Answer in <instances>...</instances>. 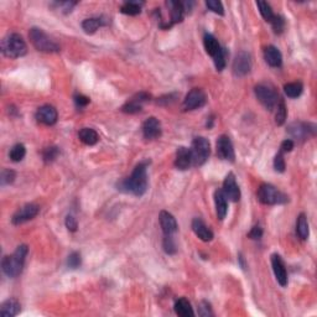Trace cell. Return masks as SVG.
I'll return each instance as SVG.
<instances>
[{"instance_id":"cell-1","label":"cell","mask_w":317,"mask_h":317,"mask_svg":"<svg viewBox=\"0 0 317 317\" xmlns=\"http://www.w3.org/2000/svg\"><path fill=\"white\" fill-rule=\"evenodd\" d=\"M148 163H140L135 166L131 175L122 180L118 184V190L126 193H133L135 196H143L148 190Z\"/></svg>"},{"instance_id":"cell-2","label":"cell","mask_w":317,"mask_h":317,"mask_svg":"<svg viewBox=\"0 0 317 317\" xmlns=\"http://www.w3.org/2000/svg\"><path fill=\"white\" fill-rule=\"evenodd\" d=\"M29 248L27 245L21 244L15 249L11 255H5L1 260V268L6 276L16 277L19 276L24 268L25 260H26Z\"/></svg>"},{"instance_id":"cell-3","label":"cell","mask_w":317,"mask_h":317,"mask_svg":"<svg viewBox=\"0 0 317 317\" xmlns=\"http://www.w3.org/2000/svg\"><path fill=\"white\" fill-rule=\"evenodd\" d=\"M1 52H3L4 56L9 57V59H18V57H22L26 55L27 46L21 35L14 32V34L6 35L3 39Z\"/></svg>"},{"instance_id":"cell-4","label":"cell","mask_w":317,"mask_h":317,"mask_svg":"<svg viewBox=\"0 0 317 317\" xmlns=\"http://www.w3.org/2000/svg\"><path fill=\"white\" fill-rule=\"evenodd\" d=\"M29 38L34 47L38 51L46 52V54H54V52H59L60 51L59 43L51 36H48L42 29H39V27L30 29Z\"/></svg>"},{"instance_id":"cell-5","label":"cell","mask_w":317,"mask_h":317,"mask_svg":"<svg viewBox=\"0 0 317 317\" xmlns=\"http://www.w3.org/2000/svg\"><path fill=\"white\" fill-rule=\"evenodd\" d=\"M259 202L263 205H284L289 201V197L281 191L270 184H263L256 192Z\"/></svg>"},{"instance_id":"cell-6","label":"cell","mask_w":317,"mask_h":317,"mask_svg":"<svg viewBox=\"0 0 317 317\" xmlns=\"http://www.w3.org/2000/svg\"><path fill=\"white\" fill-rule=\"evenodd\" d=\"M191 157H192V165L193 166H201L208 160L211 154V145L207 139L203 136H198V138L193 139L191 145Z\"/></svg>"},{"instance_id":"cell-7","label":"cell","mask_w":317,"mask_h":317,"mask_svg":"<svg viewBox=\"0 0 317 317\" xmlns=\"http://www.w3.org/2000/svg\"><path fill=\"white\" fill-rule=\"evenodd\" d=\"M254 92H255L258 101L264 106V108H267L268 110H273L276 107L277 102H279V96L274 91V88L270 87L269 85L260 83V85H255Z\"/></svg>"},{"instance_id":"cell-8","label":"cell","mask_w":317,"mask_h":317,"mask_svg":"<svg viewBox=\"0 0 317 317\" xmlns=\"http://www.w3.org/2000/svg\"><path fill=\"white\" fill-rule=\"evenodd\" d=\"M207 102L205 92L201 88H193L187 93L186 98L184 99L182 108L184 110H195L198 108H202Z\"/></svg>"},{"instance_id":"cell-9","label":"cell","mask_w":317,"mask_h":317,"mask_svg":"<svg viewBox=\"0 0 317 317\" xmlns=\"http://www.w3.org/2000/svg\"><path fill=\"white\" fill-rule=\"evenodd\" d=\"M315 131H316L315 126L302 122L291 123L288 127V133L290 134L291 138L296 139V140H306L310 136L315 135Z\"/></svg>"},{"instance_id":"cell-10","label":"cell","mask_w":317,"mask_h":317,"mask_svg":"<svg viewBox=\"0 0 317 317\" xmlns=\"http://www.w3.org/2000/svg\"><path fill=\"white\" fill-rule=\"evenodd\" d=\"M39 212H40V207L35 203H27V205L22 206L21 208L16 211L14 213L13 218H11V222L15 226H19V224L25 223V222L30 221V219L35 218L38 216Z\"/></svg>"},{"instance_id":"cell-11","label":"cell","mask_w":317,"mask_h":317,"mask_svg":"<svg viewBox=\"0 0 317 317\" xmlns=\"http://www.w3.org/2000/svg\"><path fill=\"white\" fill-rule=\"evenodd\" d=\"M252 69V56L245 52V51H240L239 54H237L234 61H233V73L237 77H244L248 75Z\"/></svg>"},{"instance_id":"cell-12","label":"cell","mask_w":317,"mask_h":317,"mask_svg":"<svg viewBox=\"0 0 317 317\" xmlns=\"http://www.w3.org/2000/svg\"><path fill=\"white\" fill-rule=\"evenodd\" d=\"M217 156L222 160L227 161H234V149H233V144L231 142L230 136L221 135L217 140Z\"/></svg>"},{"instance_id":"cell-13","label":"cell","mask_w":317,"mask_h":317,"mask_svg":"<svg viewBox=\"0 0 317 317\" xmlns=\"http://www.w3.org/2000/svg\"><path fill=\"white\" fill-rule=\"evenodd\" d=\"M151 98L149 93L147 92H140V93H136L135 96L131 97L128 102H127L124 106L122 107V110L124 113H128V114H135V113H139L143 109V104L145 102H148Z\"/></svg>"},{"instance_id":"cell-14","label":"cell","mask_w":317,"mask_h":317,"mask_svg":"<svg viewBox=\"0 0 317 317\" xmlns=\"http://www.w3.org/2000/svg\"><path fill=\"white\" fill-rule=\"evenodd\" d=\"M223 193L228 200L232 202H237L240 198V190L238 186L237 181H235V176L233 172H230L226 176V179L223 181Z\"/></svg>"},{"instance_id":"cell-15","label":"cell","mask_w":317,"mask_h":317,"mask_svg":"<svg viewBox=\"0 0 317 317\" xmlns=\"http://www.w3.org/2000/svg\"><path fill=\"white\" fill-rule=\"evenodd\" d=\"M272 267H273V272H274L275 274V277H276L277 280V283L283 286V288L288 285V273H286L285 264H284L281 256L277 255V254H273Z\"/></svg>"},{"instance_id":"cell-16","label":"cell","mask_w":317,"mask_h":317,"mask_svg":"<svg viewBox=\"0 0 317 317\" xmlns=\"http://www.w3.org/2000/svg\"><path fill=\"white\" fill-rule=\"evenodd\" d=\"M57 118H59V114H57L56 108L52 107V106H42L38 109L36 112V119H38L39 123H42L45 126H54L56 124Z\"/></svg>"},{"instance_id":"cell-17","label":"cell","mask_w":317,"mask_h":317,"mask_svg":"<svg viewBox=\"0 0 317 317\" xmlns=\"http://www.w3.org/2000/svg\"><path fill=\"white\" fill-rule=\"evenodd\" d=\"M143 135L148 140H152L161 135V124L155 117L148 118L143 124Z\"/></svg>"},{"instance_id":"cell-18","label":"cell","mask_w":317,"mask_h":317,"mask_svg":"<svg viewBox=\"0 0 317 317\" xmlns=\"http://www.w3.org/2000/svg\"><path fill=\"white\" fill-rule=\"evenodd\" d=\"M159 221H160L161 230L165 235H172L177 231V222H176L175 217L168 211H161Z\"/></svg>"},{"instance_id":"cell-19","label":"cell","mask_w":317,"mask_h":317,"mask_svg":"<svg viewBox=\"0 0 317 317\" xmlns=\"http://www.w3.org/2000/svg\"><path fill=\"white\" fill-rule=\"evenodd\" d=\"M192 231L203 242H211L213 239V232L206 226L201 218H195L192 221Z\"/></svg>"},{"instance_id":"cell-20","label":"cell","mask_w":317,"mask_h":317,"mask_svg":"<svg viewBox=\"0 0 317 317\" xmlns=\"http://www.w3.org/2000/svg\"><path fill=\"white\" fill-rule=\"evenodd\" d=\"M192 165V157L191 151L187 148L181 147L176 151V159H175V166L179 170H187L190 166Z\"/></svg>"},{"instance_id":"cell-21","label":"cell","mask_w":317,"mask_h":317,"mask_svg":"<svg viewBox=\"0 0 317 317\" xmlns=\"http://www.w3.org/2000/svg\"><path fill=\"white\" fill-rule=\"evenodd\" d=\"M21 311V305L16 298H8L4 301L0 307V316L3 317H14L19 315Z\"/></svg>"},{"instance_id":"cell-22","label":"cell","mask_w":317,"mask_h":317,"mask_svg":"<svg viewBox=\"0 0 317 317\" xmlns=\"http://www.w3.org/2000/svg\"><path fill=\"white\" fill-rule=\"evenodd\" d=\"M214 203H216V213L217 218L219 221H223L228 212V203H227V197L224 196L222 190H217L214 192Z\"/></svg>"},{"instance_id":"cell-23","label":"cell","mask_w":317,"mask_h":317,"mask_svg":"<svg viewBox=\"0 0 317 317\" xmlns=\"http://www.w3.org/2000/svg\"><path fill=\"white\" fill-rule=\"evenodd\" d=\"M264 59L270 67H280L283 63L281 52L275 46L270 45L264 50Z\"/></svg>"},{"instance_id":"cell-24","label":"cell","mask_w":317,"mask_h":317,"mask_svg":"<svg viewBox=\"0 0 317 317\" xmlns=\"http://www.w3.org/2000/svg\"><path fill=\"white\" fill-rule=\"evenodd\" d=\"M166 5L170 9V26H172L173 24H177V22L182 21L184 19V14H185V8L184 4L180 3V1H168Z\"/></svg>"},{"instance_id":"cell-25","label":"cell","mask_w":317,"mask_h":317,"mask_svg":"<svg viewBox=\"0 0 317 317\" xmlns=\"http://www.w3.org/2000/svg\"><path fill=\"white\" fill-rule=\"evenodd\" d=\"M78 138L85 145H96L99 140V135L94 129L83 128L78 133Z\"/></svg>"},{"instance_id":"cell-26","label":"cell","mask_w":317,"mask_h":317,"mask_svg":"<svg viewBox=\"0 0 317 317\" xmlns=\"http://www.w3.org/2000/svg\"><path fill=\"white\" fill-rule=\"evenodd\" d=\"M296 233H297L298 238L302 240H306L309 238V222H307V217L305 213L298 214L297 221H296Z\"/></svg>"},{"instance_id":"cell-27","label":"cell","mask_w":317,"mask_h":317,"mask_svg":"<svg viewBox=\"0 0 317 317\" xmlns=\"http://www.w3.org/2000/svg\"><path fill=\"white\" fill-rule=\"evenodd\" d=\"M175 312L181 317H192L195 315V312H193V310L191 307V304L185 297L179 298L175 302Z\"/></svg>"},{"instance_id":"cell-28","label":"cell","mask_w":317,"mask_h":317,"mask_svg":"<svg viewBox=\"0 0 317 317\" xmlns=\"http://www.w3.org/2000/svg\"><path fill=\"white\" fill-rule=\"evenodd\" d=\"M203 45H205L206 52H207L210 56L214 57L221 50V45L218 43L217 39L214 38L213 35L206 34L205 38H203Z\"/></svg>"},{"instance_id":"cell-29","label":"cell","mask_w":317,"mask_h":317,"mask_svg":"<svg viewBox=\"0 0 317 317\" xmlns=\"http://www.w3.org/2000/svg\"><path fill=\"white\" fill-rule=\"evenodd\" d=\"M106 24H107V21L102 18H89L82 22V29L85 30V34H94L99 27Z\"/></svg>"},{"instance_id":"cell-30","label":"cell","mask_w":317,"mask_h":317,"mask_svg":"<svg viewBox=\"0 0 317 317\" xmlns=\"http://www.w3.org/2000/svg\"><path fill=\"white\" fill-rule=\"evenodd\" d=\"M302 91H304V85L301 82H291L284 85V92L289 98H297L301 96Z\"/></svg>"},{"instance_id":"cell-31","label":"cell","mask_w":317,"mask_h":317,"mask_svg":"<svg viewBox=\"0 0 317 317\" xmlns=\"http://www.w3.org/2000/svg\"><path fill=\"white\" fill-rule=\"evenodd\" d=\"M142 5L143 3H138V1H127L122 5L120 11L126 15H138L142 13Z\"/></svg>"},{"instance_id":"cell-32","label":"cell","mask_w":317,"mask_h":317,"mask_svg":"<svg viewBox=\"0 0 317 317\" xmlns=\"http://www.w3.org/2000/svg\"><path fill=\"white\" fill-rule=\"evenodd\" d=\"M286 115H288V110H286L285 102L280 99L276 104V113H275V123L277 126H283L286 120Z\"/></svg>"},{"instance_id":"cell-33","label":"cell","mask_w":317,"mask_h":317,"mask_svg":"<svg viewBox=\"0 0 317 317\" xmlns=\"http://www.w3.org/2000/svg\"><path fill=\"white\" fill-rule=\"evenodd\" d=\"M25 155H26V149H25V147L22 144L14 145V147L11 148L10 152H9V156H10L11 161H14V163L21 161L25 157Z\"/></svg>"},{"instance_id":"cell-34","label":"cell","mask_w":317,"mask_h":317,"mask_svg":"<svg viewBox=\"0 0 317 317\" xmlns=\"http://www.w3.org/2000/svg\"><path fill=\"white\" fill-rule=\"evenodd\" d=\"M256 6L259 8V11H260L261 16H263L264 19L267 20V21H272L273 18L275 16L274 11H273L272 6L267 3V1H256Z\"/></svg>"},{"instance_id":"cell-35","label":"cell","mask_w":317,"mask_h":317,"mask_svg":"<svg viewBox=\"0 0 317 317\" xmlns=\"http://www.w3.org/2000/svg\"><path fill=\"white\" fill-rule=\"evenodd\" d=\"M214 66H216L217 71H223L224 67L227 64V50L226 48L221 47L218 54L213 57Z\"/></svg>"},{"instance_id":"cell-36","label":"cell","mask_w":317,"mask_h":317,"mask_svg":"<svg viewBox=\"0 0 317 317\" xmlns=\"http://www.w3.org/2000/svg\"><path fill=\"white\" fill-rule=\"evenodd\" d=\"M163 247L165 253L169 254V255H173V254L176 253V251H177V248H176V243L175 240H173L172 235H165V237H164Z\"/></svg>"},{"instance_id":"cell-37","label":"cell","mask_w":317,"mask_h":317,"mask_svg":"<svg viewBox=\"0 0 317 317\" xmlns=\"http://www.w3.org/2000/svg\"><path fill=\"white\" fill-rule=\"evenodd\" d=\"M59 154H60L59 148L50 147V148H46V149L43 150L42 157L43 160H45V163H52L54 160H56V157L59 156Z\"/></svg>"},{"instance_id":"cell-38","label":"cell","mask_w":317,"mask_h":317,"mask_svg":"<svg viewBox=\"0 0 317 317\" xmlns=\"http://www.w3.org/2000/svg\"><path fill=\"white\" fill-rule=\"evenodd\" d=\"M82 264V258H81V254L78 252H73L68 255V259H67V265L71 269H77V268L81 267Z\"/></svg>"},{"instance_id":"cell-39","label":"cell","mask_w":317,"mask_h":317,"mask_svg":"<svg viewBox=\"0 0 317 317\" xmlns=\"http://www.w3.org/2000/svg\"><path fill=\"white\" fill-rule=\"evenodd\" d=\"M15 177H16L15 171L5 169V170L1 171L0 182H1V185H3V186H5V185H10V184H13L14 180H15Z\"/></svg>"},{"instance_id":"cell-40","label":"cell","mask_w":317,"mask_h":317,"mask_svg":"<svg viewBox=\"0 0 317 317\" xmlns=\"http://www.w3.org/2000/svg\"><path fill=\"white\" fill-rule=\"evenodd\" d=\"M206 6H207L211 11H213V13L218 14V15H224V8L221 1H218V0H207V1H206Z\"/></svg>"},{"instance_id":"cell-41","label":"cell","mask_w":317,"mask_h":317,"mask_svg":"<svg viewBox=\"0 0 317 317\" xmlns=\"http://www.w3.org/2000/svg\"><path fill=\"white\" fill-rule=\"evenodd\" d=\"M270 22H272L273 30H274L275 34H281V32H283L284 27H285V21H284V19L281 16L275 15Z\"/></svg>"},{"instance_id":"cell-42","label":"cell","mask_w":317,"mask_h":317,"mask_svg":"<svg viewBox=\"0 0 317 317\" xmlns=\"http://www.w3.org/2000/svg\"><path fill=\"white\" fill-rule=\"evenodd\" d=\"M285 159H284V152L279 151L274 159V169L277 172H284L285 171Z\"/></svg>"},{"instance_id":"cell-43","label":"cell","mask_w":317,"mask_h":317,"mask_svg":"<svg viewBox=\"0 0 317 317\" xmlns=\"http://www.w3.org/2000/svg\"><path fill=\"white\" fill-rule=\"evenodd\" d=\"M198 315L203 317L213 316V312H212V309H211V305L208 304L207 301H202L200 305H198Z\"/></svg>"},{"instance_id":"cell-44","label":"cell","mask_w":317,"mask_h":317,"mask_svg":"<svg viewBox=\"0 0 317 317\" xmlns=\"http://www.w3.org/2000/svg\"><path fill=\"white\" fill-rule=\"evenodd\" d=\"M64 223H66L67 230H68L69 232H76V231H77L78 223H77V221H76V218L73 216H67L66 217V222H64Z\"/></svg>"},{"instance_id":"cell-45","label":"cell","mask_w":317,"mask_h":317,"mask_svg":"<svg viewBox=\"0 0 317 317\" xmlns=\"http://www.w3.org/2000/svg\"><path fill=\"white\" fill-rule=\"evenodd\" d=\"M176 98H177V94H176V93L168 94V96H164V97H161V98H159V101H157V104L168 106V104L173 103V102L176 101Z\"/></svg>"},{"instance_id":"cell-46","label":"cell","mask_w":317,"mask_h":317,"mask_svg":"<svg viewBox=\"0 0 317 317\" xmlns=\"http://www.w3.org/2000/svg\"><path fill=\"white\" fill-rule=\"evenodd\" d=\"M261 235H263V228L260 226H254L249 232L248 237L251 239H259V238H261Z\"/></svg>"},{"instance_id":"cell-47","label":"cell","mask_w":317,"mask_h":317,"mask_svg":"<svg viewBox=\"0 0 317 317\" xmlns=\"http://www.w3.org/2000/svg\"><path fill=\"white\" fill-rule=\"evenodd\" d=\"M75 102L76 104H77V107L80 108H83L85 107V106H88L89 104V98L85 96H83V94H77V96H75Z\"/></svg>"},{"instance_id":"cell-48","label":"cell","mask_w":317,"mask_h":317,"mask_svg":"<svg viewBox=\"0 0 317 317\" xmlns=\"http://www.w3.org/2000/svg\"><path fill=\"white\" fill-rule=\"evenodd\" d=\"M294 142L291 140V139H286V140H284L283 143H281V145H280V151L281 152H290L291 150L294 149Z\"/></svg>"}]
</instances>
